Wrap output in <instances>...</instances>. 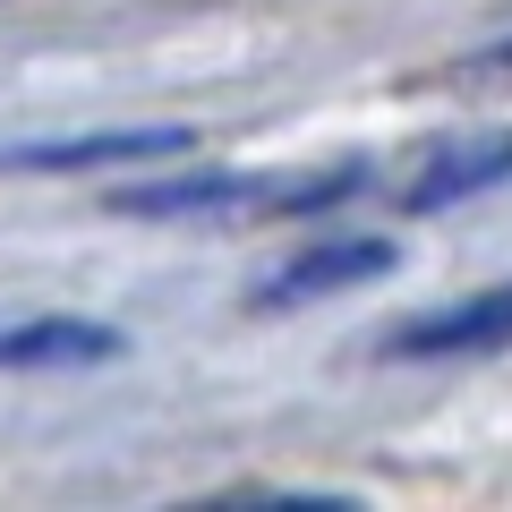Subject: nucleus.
<instances>
[{"label": "nucleus", "instance_id": "nucleus-1", "mask_svg": "<svg viewBox=\"0 0 512 512\" xmlns=\"http://www.w3.org/2000/svg\"><path fill=\"white\" fill-rule=\"evenodd\" d=\"M402 265L393 239H325V248H299L282 256L265 282H248V308L274 316V308H308V299H333V291H359V282H384Z\"/></svg>", "mask_w": 512, "mask_h": 512}, {"label": "nucleus", "instance_id": "nucleus-2", "mask_svg": "<svg viewBox=\"0 0 512 512\" xmlns=\"http://www.w3.org/2000/svg\"><path fill=\"white\" fill-rule=\"evenodd\" d=\"M512 180V137L504 128H478V137H444L436 154H419V171H410L402 188V214H444V205H470L487 197V188Z\"/></svg>", "mask_w": 512, "mask_h": 512}, {"label": "nucleus", "instance_id": "nucleus-3", "mask_svg": "<svg viewBox=\"0 0 512 512\" xmlns=\"http://www.w3.org/2000/svg\"><path fill=\"white\" fill-rule=\"evenodd\" d=\"M384 350L393 359H478V350H512V282H495L478 299H453L436 316H410Z\"/></svg>", "mask_w": 512, "mask_h": 512}, {"label": "nucleus", "instance_id": "nucleus-4", "mask_svg": "<svg viewBox=\"0 0 512 512\" xmlns=\"http://www.w3.org/2000/svg\"><path fill=\"white\" fill-rule=\"evenodd\" d=\"M282 180H248V171H188V180H137V188H111V214H274Z\"/></svg>", "mask_w": 512, "mask_h": 512}, {"label": "nucleus", "instance_id": "nucleus-5", "mask_svg": "<svg viewBox=\"0 0 512 512\" xmlns=\"http://www.w3.org/2000/svg\"><path fill=\"white\" fill-rule=\"evenodd\" d=\"M154 154H188V128H94V137H26L0 146V171H111V163H154Z\"/></svg>", "mask_w": 512, "mask_h": 512}, {"label": "nucleus", "instance_id": "nucleus-6", "mask_svg": "<svg viewBox=\"0 0 512 512\" xmlns=\"http://www.w3.org/2000/svg\"><path fill=\"white\" fill-rule=\"evenodd\" d=\"M120 333L94 325V316H26V325H0V367H103L120 359Z\"/></svg>", "mask_w": 512, "mask_h": 512}, {"label": "nucleus", "instance_id": "nucleus-7", "mask_svg": "<svg viewBox=\"0 0 512 512\" xmlns=\"http://www.w3.org/2000/svg\"><path fill=\"white\" fill-rule=\"evenodd\" d=\"M222 504H248V512H350V495H299V487H231Z\"/></svg>", "mask_w": 512, "mask_h": 512}, {"label": "nucleus", "instance_id": "nucleus-8", "mask_svg": "<svg viewBox=\"0 0 512 512\" xmlns=\"http://www.w3.org/2000/svg\"><path fill=\"white\" fill-rule=\"evenodd\" d=\"M487 60H495V69H512V43H495V52H487Z\"/></svg>", "mask_w": 512, "mask_h": 512}]
</instances>
